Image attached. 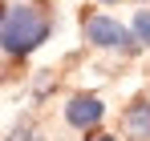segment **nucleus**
Instances as JSON below:
<instances>
[{
	"instance_id": "obj_1",
	"label": "nucleus",
	"mask_w": 150,
	"mask_h": 141,
	"mask_svg": "<svg viewBox=\"0 0 150 141\" xmlns=\"http://www.w3.org/2000/svg\"><path fill=\"white\" fill-rule=\"evenodd\" d=\"M49 40V16L33 4H16L0 16V45L8 48L12 57H25L33 48Z\"/></svg>"
},
{
	"instance_id": "obj_2",
	"label": "nucleus",
	"mask_w": 150,
	"mask_h": 141,
	"mask_svg": "<svg viewBox=\"0 0 150 141\" xmlns=\"http://www.w3.org/2000/svg\"><path fill=\"white\" fill-rule=\"evenodd\" d=\"M85 36L101 48H126L130 45V32H126L118 20H110V16H89L85 20Z\"/></svg>"
},
{
	"instance_id": "obj_3",
	"label": "nucleus",
	"mask_w": 150,
	"mask_h": 141,
	"mask_svg": "<svg viewBox=\"0 0 150 141\" xmlns=\"http://www.w3.org/2000/svg\"><path fill=\"white\" fill-rule=\"evenodd\" d=\"M101 117H105V105H101L98 97H85V93H81V97H73V101L65 105V121L77 125V129H93Z\"/></svg>"
},
{
	"instance_id": "obj_4",
	"label": "nucleus",
	"mask_w": 150,
	"mask_h": 141,
	"mask_svg": "<svg viewBox=\"0 0 150 141\" xmlns=\"http://www.w3.org/2000/svg\"><path fill=\"white\" fill-rule=\"evenodd\" d=\"M126 129L134 137H150V101H138L126 109Z\"/></svg>"
},
{
	"instance_id": "obj_5",
	"label": "nucleus",
	"mask_w": 150,
	"mask_h": 141,
	"mask_svg": "<svg viewBox=\"0 0 150 141\" xmlns=\"http://www.w3.org/2000/svg\"><path fill=\"white\" fill-rule=\"evenodd\" d=\"M134 36H138V45H150V12L146 8L134 16Z\"/></svg>"
},
{
	"instance_id": "obj_6",
	"label": "nucleus",
	"mask_w": 150,
	"mask_h": 141,
	"mask_svg": "<svg viewBox=\"0 0 150 141\" xmlns=\"http://www.w3.org/2000/svg\"><path fill=\"white\" fill-rule=\"evenodd\" d=\"M8 141H37V137H33V129H16V133H12Z\"/></svg>"
},
{
	"instance_id": "obj_7",
	"label": "nucleus",
	"mask_w": 150,
	"mask_h": 141,
	"mask_svg": "<svg viewBox=\"0 0 150 141\" xmlns=\"http://www.w3.org/2000/svg\"><path fill=\"white\" fill-rule=\"evenodd\" d=\"M85 141H114L110 133H93V137H85Z\"/></svg>"
},
{
	"instance_id": "obj_8",
	"label": "nucleus",
	"mask_w": 150,
	"mask_h": 141,
	"mask_svg": "<svg viewBox=\"0 0 150 141\" xmlns=\"http://www.w3.org/2000/svg\"><path fill=\"white\" fill-rule=\"evenodd\" d=\"M101 4H114V0H101Z\"/></svg>"
}]
</instances>
